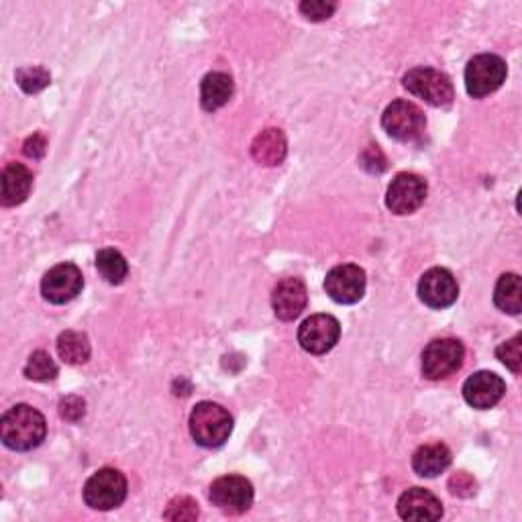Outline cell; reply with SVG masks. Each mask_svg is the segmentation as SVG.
<instances>
[{
	"label": "cell",
	"instance_id": "6da1fadb",
	"mask_svg": "<svg viewBox=\"0 0 522 522\" xmlns=\"http://www.w3.org/2000/svg\"><path fill=\"white\" fill-rule=\"evenodd\" d=\"M47 425L43 414L29 404H17L3 414L0 439L13 451H31L45 439Z\"/></svg>",
	"mask_w": 522,
	"mask_h": 522
},
{
	"label": "cell",
	"instance_id": "7a4b0ae2",
	"mask_svg": "<svg viewBox=\"0 0 522 522\" xmlns=\"http://www.w3.org/2000/svg\"><path fill=\"white\" fill-rule=\"evenodd\" d=\"M233 433V416L221 404L198 402L190 414V435L206 449L221 447Z\"/></svg>",
	"mask_w": 522,
	"mask_h": 522
},
{
	"label": "cell",
	"instance_id": "3957f363",
	"mask_svg": "<svg viewBox=\"0 0 522 522\" xmlns=\"http://www.w3.org/2000/svg\"><path fill=\"white\" fill-rule=\"evenodd\" d=\"M127 498V480L113 467H102L92 474L84 486V502L94 510L119 508Z\"/></svg>",
	"mask_w": 522,
	"mask_h": 522
},
{
	"label": "cell",
	"instance_id": "277c9868",
	"mask_svg": "<svg viewBox=\"0 0 522 522\" xmlns=\"http://www.w3.org/2000/svg\"><path fill=\"white\" fill-rule=\"evenodd\" d=\"M384 131L402 143H412L421 139L427 127L425 113L410 100H394L388 104L382 115Z\"/></svg>",
	"mask_w": 522,
	"mask_h": 522
},
{
	"label": "cell",
	"instance_id": "5b68a950",
	"mask_svg": "<svg viewBox=\"0 0 522 522\" xmlns=\"http://www.w3.org/2000/svg\"><path fill=\"white\" fill-rule=\"evenodd\" d=\"M402 82L410 94L423 98L431 107H449L455 96L451 78L433 68H414Z\"/></svg>",
	"mask_w": 522,
	"mask_h": 522
},
{
	"label": "cell",
	"instance_id": "8992f818",
	"mask_svg": "<svg viewBox=\"0 0 522 522\" xmlns=\"http://www.w3.org/2000/svg\"><path fill=\"white\" fill-rule=\"evenodd\" d=\"M508 68L500 56H476L465 68V88L472 98H484L496 92L506 80Z\"/></svg>",
	"mask_w": 522,
	"mask_h": 522
},
{
	"label": "cell",
	"instance_id": "52a82bcc",
	"mask_svg": "<svg viewBox=\"0 0 522 522\" xmlns=\"http://www.w3.org/2000/svg\"><path fill=\"white\" fill-rule=\"evenodd\" d=\"M463 345L455 339H435L423 351V376L427 380H445L463 363Z\"/></svg>",
	"mask_w": 522,
	"mask_h": 522
},
{
	"label": "cell",
	"instance_id": "ba28073f",
	"mask_svg": "<svg viewBox=\"0 0 522 522\" xmlns=\"http://www.w3.org/2000/svg\"><path fill=\"white\" fill-rule=\"evenodd\" d=\"M425 198H427V182L421 176L402 172L388 186L386 206L396 215H412L423 206Z\"/></svg>",
	"mask_w": 522,
	"mask_h": 522
},
{
	"label": "cell",
	"instance_id": "9c48e42d",
	"mask_svg": "<svg viewBox=\"0 0 522 522\" xmlns=\"http://www.w3.org/2000/svg\"><path fill=\"white\" fill-rule=\"evenodd\" d=\"M208 498L225 514H243L253 504V486L241 476H223L213 482Z\"/></svg>",
	"mask_w": 522,
	"mask_h": 522
},
{
	"label": "cell",
	"instance_id": "30bf717a",
	"mask_svg": "<svg viewBox=\"0 0 522 522\" xmlns=\"http://www.w3.org/2000/svg\"><path fill=\"white\" fill-rule=\"evenodd\" d=\"M341 337V325L331 315H315L306 319L298 329V343L312 355L331 351Z\"/></svg>",
	"mask_w": 522,
	"mask_h": 522
},
{
	"label": "cell",
	"instance_id": "8fae6325",
	"mask_svg": "<svg viewBox=\"0 0 522 522\" xmlns=\"http://www.w3.org/2000/svg\"><path fill=\"white\" fill-rule=\"evenodd\" d=\"M84 288V278L78 266L60 264L51 268L41 282V294L51 304H66L74 300Z\"/></svg>",
	"mask_w": 522,
	"mask_h": 522
},
{
	"label": "cell",
	"instance_id": "7c38bea8",
	"mask_svg": "<svg viewBox=\"0 0 522 522\" xmlns=\"http://www.w3.org/2000/svg\"><path fill=\"white\" fill-rule=\"evenodd\" d=\"M325 290L339 304H355L365 294V272L353 264L337 266L327 274Z\"/></svg>",
	"mask_w": 522,
	"mask_h": 522
},
{
	"label": "cell",
	"instance_id": "4fadbf2b",
	"mask_svg": "<svg viewBox=\"0 0 522 522\" xmlns=\"http://www.w3.org/2000/svg\"><path fill=\"white\" fill-rule=\"evenodd\" d=\"M459 296V286L453 274L445 268H433L419 282V298L435 310L449 308Z\"/></svg>",
	"mask_w": 522,
	"mask_h": 522
},
{
	"label": "cell",
	"instance_id": "5bb4252c",
	"mask_svg": "<svg viewBox=\"0 0 522 522\" xmlns=\"http://www.w3.org/2000/svg\"><path fill=\"white\" fill-rule=\"evenodd\" d=\"M506 392V384L494 372H478L469 376L463 384V398L469 406L478 410H488L496 406Z\"/></svg>",
	"mask_w": 522,
	"mask_h": 522
},
{
	"label": "cell",
	"instance_id": "9a60e30c",
	"mask_svg": "<svg viewBox=\"0 0 522 522\" xmlns=\"http://www.w3.org/2000/svg\"><path fill=\"white\" fill-rule=\"evenodd\" d=\"M398 514L404 520L433 522L443 516V504L425 488H410L398 500Z\"/></svg>",
	"mask_w": 522,
	"mask_h": 522
},
{
	"label": "cell",
	"instance_id": "2e32d148",
	"mask_svg": "<svg viewBox=\"0 0 522 522\" xmlns=\"http://www.w3.org/2000/svg\"><path fill=\"white\" fill-rule=\"evenodd\" d=\"M308 304V292L302 280L286 278L282 280L272 294V308L280 321H294L302 315V310Z\"/></svg>",
	"mask_w": 522,
	"mask_h": 522
},
{
	"label": "cell",
	"instance_id": "e0dca14e",
	"mask_svg": "<svg viewBox=\"0 0 522 522\" xmlns=\"http://www.w3.org/2000/svg\"><path fill=\"white\" fill-rule=\"evenodd\" d=\"M288 153L286 137L280 129L261 131L251 143V155L259 166H280Z\"/></svg>",
	"mask_w": 522,
	"mask_h": 522
},
{
	"label": "cell",
	"instance_id": "ac0fdd59",
	"mask_svg": "<svg viewBox=\"0 0 522 522\" xmlns=\"http://www.w3.org/2000/svg\"><path fill=\"white\" fill-rule=\"evenodd\" d=\"M451 451L443 443H431L416 449L412 455V469L421 478H437L451 465Z\"/></svg>",
	"mask_w": 522,
	"mask_h": 522
},
{
	"label": "cell",
	"instance_id": "d6986e66",
	"mask_svg": "<svg viewBox=\"0 0 522 522\" xmlns=\"http://www.w3.org/2000/svg\"><path fill=\"white\" fill-rule=\"evenodd\" d=\"M233 96V78L225 72H211L202 78L200 84V104L202 109L213 113L231 100Z\"/></svg>",
	"mask_w": 522,
	"mask_h": 522
},
{
	"label": "cell",
	"instance_id": "ffe728a7",
	"mask_svg": "<svg viewBox=\"0 0 522 522\" xmlns=\"http://www.w3.org/2000/svg\"><path fill=\"white\" fill-rule=\"evenodd\" d=\"M33 186V174L23 164H9L3 172V200L5 206H17L27 200Z\"/></svg>",
	"mask_w": 522,
	"mask_h": 522
},
{
	"label": "cell",
	"instance_id": "44dd1931",
	"mask_svg": "<svg viewBox=\"0 0 522 522\" xmlns=\"http://www.w3.org/2000/svg\"><path fill=\"white\" fill-rule=\"evenodd\" d=\"M494 302L502 312L508 315H518L522 310V282L518 274H504L500 276L496 290H494Z\"/></svg>",
	"mask_w": 522,
	"mask_h": 522
},
{
	"label": "cell",
	"instance_id": "7402d4cb",
	"mask_svg": "<svg viewBox=\"0 0 522 522\" xmlns=\"http://www.w3.org/2000/svg\"><path fill=\"white\" fill-rule=\"evenodd\" d=\"M96 270L98 274L107 280L109 284H123L127 274H129V266L127 259L123 257V253H119L117 249H102L96 255Z\"/></svg>",
	"mask_w": 522,
	"mask_h": 522
},
{
	"label": "cell",
	"instance_id": "603a6c76",
	"mask_svg": "<svg viewBox=\"0 0 522 522\" xmlns=\"http://www.w3.org/2000/svg\"><path fill=\"white\" fill-rule=\"evenodd\" d=\"M58 353L70 365H80L90 359V341L84 333L64 331L58 337Z\"/></svg>",
	"mask_w": 522,
	"mask_h": 522
},
{
	"label": "cell",
	"instance_id": "cb8c5ba5",
	"mask_svg": "<svg viewBox=\"0 0 522 522\" xmlns=\"http://www.w3.org/2000/svg\"><path fill=\"white\" fill-rule=\"evenodd\" d=\"M25 376L33 382H51L58 376V365L45 351H35L25 363Z\"/></svg>",
	"mask_w": 522,
	"mask_h": 522
},
{
	"label": "cell",
	"instance_id": "d4e9b609",
	"mask_svg": "<svg viewBox=\"0 0 522 522\" xmlns=\"http://www.w3.org/2000/svg\"><path fill=\"white\" fill-rule=\"evenodd\" d=\"M49 80H51L49 72L41 66H29V68H21L17 72V82L27 94H35V92L43 90L45 86H49Z\"/></svg>",
	"mask_w": 522,
	"mask_h": 522
},
{
	"label": "cell",
	"instance_id": "484cf974",
	"mask_svg": "<svg viewBox=\"0 0 522 522\" xmlns=\"http://www.w3.org/2000/svg\"><path fill=\"white\" fill-rule=\"evenodd\" d=\"M522 337L516 335L512 337L510 341H504L498 349H496V357L506 365V368L512 372V374H520L522 370Z\"/></svg>",
	"mask_w": 522,
	"mask_h": 522
},
{
	"label": "cell",
	"instance_id": "4316f807",
	"mask_svg": "<svg viewBox=\"0 0 522 522\" xmlns=\"http://www.w3.org/2000/svg\"><path fill=\"white\" fill-rule=\"evenodd\" d=\"M198 514H200L198 504L188 496H180V498H174L168 504L164 518H168V520H196Z\"/></svg>",
	"mask_w": 522,
	"mask_h": 522
},
{
	"label": "cell",
	"instance_id": "83f0119b",
	"mask_svg": "<svg viewBox=\"0 0 522 522\" xmlns=\"http://www.w3.org/2000/svg\"><path fill=\"white\" fill-rule=\"evenodd\" d=\"M337 5L335 3H321V0H306V3L300 5V13L308 19V21H327L333 13H335Z\"/></svg>",
	"mask_w": 522,
	"mask_h": 522
},
{
	"label": "cell",
	"instance_id": "f1b7e54d",
	"mask_svg": "<svg viewBox=\"0 0 522 522\" xmlns=\"http://www.w3.org/2000/svg\"><path fill=\"white\" fill-rule=\"evenodd\" d=\"M84 412H86V404L78 396H68L60 402V414L70 423H78L84 416Z\"/></svg>",
	"mask_w": 522,
	"mask_h": 522
},
{
	"label": "cell",
	"instance_id": "f546056e",
	"mask_svg": "<svg viewBox=\"0 0 522 522\" xmlns=\"http://www.w3.org/2000/svg\"><path fill=\"white\" fill-rule=\"evenodd\" d=\"M45 149H47V141L39 133L25 141V155H27V158L39 160V158H43V155H45Z\"/></svg>",
	"mask_w": 522,
	"mask_h": 522
},
{
	"label": "cell",
	"instance_id": "4dcf8cb0",
	"mask_svg": "<svg viewBox=\"0 0 522 522\" xmlns=\"http://www.w3.org/2000/svg\"><path fill=\"white\" fill-rule=\"evenodd\" d=\"M449 486H451V492H453V494H459V496H465L463 490L474 492V482H472V478L465 476V474H457L455 478H451Z\"/></svg>",
	"mask_w": 522,
	"mask_h": 522
}]
</instances>
